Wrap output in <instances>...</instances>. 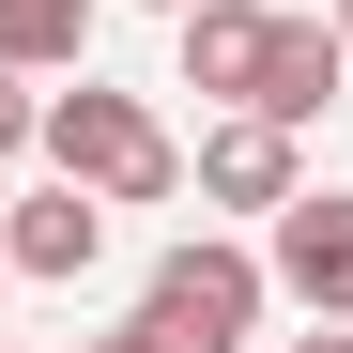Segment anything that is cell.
Returning <instances> with one entry per match:
<instances>
[{"label": "cell", "instance_id": "12", "mask_svg": "<svg viewBox=\"0 0 353 353\" xmlns=\"http://www.w3.org/2000/svg\"><path fill=\"white\" fill-rule=\"evenodd\" d=\"M338 46H353V0H338Z\"/></svg>", "mask_w": 353, "mask_h": 353}, {"label": "cell", "instance_id": "1", "mask_svg": "<svg viewBox=\"0 0 353 353\" xmlns=\"http://www.w3.org/2000/svg\"><path fill=\"white\" fill-rule=\"evenodd\" d=\"M31 154L62 169V185H92L108 215H139V200H169V185H185V139H169L139 92H92V77L31 108Z\"/></svg>", "mask_w": 353, "mask_h": 353}, {"label": "cell", "instance_id": "2", "mask_svg": "<svg viewBox=\"0 0 353 353\" xmlns=\"http://www.w3.org/2000/svg\"><path fill=\"white\" fill-rule=\"evenodd\" d=\"M261 261L246 246H215V230H185V246L154 261V292H139V323L169 338V353H246V323H261Z\"/></svg>", "mask_w": 353, "mask_h": 353}, {"label": "cell", "instance_id": "13", "mask_svg": "<svg viewBox=\"0 0 353 353\" xmlns=\"http://www.w3.org/2000/svg\"><path fill=\"white\" fill-rule=\"evenodd\" d=\"M154 16H185V0H154Z\"/></svg>", "mask_w": 353, "mask_h": 353}, {"label": "cell", "instance_id": "9", "mask_svg": "<svg viewBox=\"0 0 353 353\" xmlns=\"http://www.w3.org/2000/svg\"><path fill=\"white\" fill-rule=\"evenodd\" d=\"M31 108H46V92H16V62H0V169L31 154Z\"/></svg>", "mask_w": 353, "mask_h": 353}, {"label": "cell", "instance_id": "3", "mask_svg": "<svg viewBox=\"0 0 353 353\" xmlns=\"http://www.w3.org/2000/svg\"><path fill=\"white\" fill-rule=\"evenodd\" d=\"M261 276H276L307 323H353V200H338V185H292V200H276Z\"/></svg>", "mask_w": 353, "mask_h": 353}, {"label": "cell", "instance_id": "5", "mask_svg": "<svg viewBox=\"0 0 353 353\" xmlns=\"http://www.w3.org/2000/svg\"><path fill=\"white\" fill-rule=\"evenodd\" d=\"M307 169H292V123L276 108H215L200 123V200H230V215H276Z\"/></svg>", "mask_w": 353, "mask_h": 353}, {"label": "cell", "instance_id": "11", "mask_svg": "<svg viewBox=\"0 0 353 353\" xmlns=\"http://www.w3.org/2000/svg\"><path fill=\"white\" fill-rule=\"evenodd\" d=\"M292 353H353V323H307V338H292Z\"/></svg>", "mask_w": 353, "mask_h": 353}, {"label": "cell", "instance_id": "4", "mask_svg": "<svg viewBox=\"0 0 353 353\" xmlns=\"http://www.w3.org/2000/svg\"><path fill=\"white\" fill-rule=\"evenodd\" d=\"M0 261H16V276H46V292H77V276L108 261V200L46 169L31 200H0Z\"/></svg>", "mask_w": 353, "mask_h": 353}, {"label": "cell", "instance_id": "8", "mask_svg": "<svg viewBox=\"0 0 353 353\" xmlns=\"http://www.w3.org/2000/svg\"><path fill=\"white\" fill-rule=\"evenodd\" d=\"M0 62L16 77H77L92 62V0H0Z\"/></svg>", "mask_w": 353, "mask_h": 353}, {"label": "cell", "instance_id": "7", "mask_svg": "<svg viewBox=\"0 0 353 353\" xmlns=\"http://www.w3.org/2000/svg\"><path fill=\"white\" fill-rule=\"evenodd\" d=\"M169 31H185V92H215V108H246V77H261V0H185V16H169Z\"/></svg>", "mask_w": 353, "mask_h": 353}, {"label": "cell", "instance_id": "10", "mask_svg": "<svg viewBox=\"0 0 353 353\" xmlns=\"http://www.w3.org/2000/svg\"><path fill=\"white\" fill-rule=\"evenodd\" d=\"M77 353H169V338H154V323H123V338H77Z\"/></svg>", "mask_w": 353, "mask_h": 353}, {"label": "cell", "instance_id": "6", "mask_svg": "<svg viewBox=\"0 0 353 353\" xmlns=\"http://www.w3.org/2000/svg\"><path fill=\"white\" fill-rule=\"evenodd\" d=\"M338 77H353L338 16H276V31H261V77H246V108H276V123H323V108H338Z\"/></svg>", "mask_w": 353, "mask_h": 353}]
</instances>
